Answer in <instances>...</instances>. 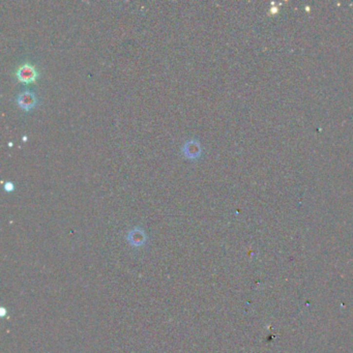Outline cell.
<instances>
[{"label": "cell", "mask_w": 353, "mask_h": 353, "mask_svg": "<svg viewBox=\"0 0 353 353\" xmlns=\"http://www.w3.org/2000/svg\"><path fill=\"white\" fill-rule=\"evenodd\" d=\"M16 76L20 82L24 84H29L37 81V79L39 78V72L33 64L24 63L17 70Z\"/></svg>", "instance_id": "6da1fadb"}, {"label": "cell", "mask_w": 353, "mask_h": 353, "mask_svg": "<svg viewBox=\"0 0 353 353\" xmlns=\"http://www.w3.org/2000/svg\"><path fill=\"white\" fill-rule=\"evenodd\" d=\"M181 153L186 158L191 159V161H196L202 155V147H201L198 140L191 139L183 143Z\"/></svg>", "instance_id": "7a4b0ae2"}, {"label": "cell", "mask_w": 353, "mask_h": 353, "mask_svg": "<svg viewBox=\"0 0 353 353\" xmlns=\"http://www.w3.org/2000/svg\"><path fill=\"white\" fill-rule=\"evenodd\" d=\"M16 102L23 111H30L38 105V98L33 92L25 90L18 95Z\"/></svg>", "instance_id": "3957f363"}, {"label": "cell", "mask_w": 353, "mask_h": 353, "mask_svg": "<svg viewBox=\"0 0 353 353\" xmlns=\"http://www.w3.org/2000/svg\"><path fill=\"white\" fill-rule=\"evenodd\" d=\"M127 239H128V241H129V243L131 246H133V247H141L146 242L147 237H146V234H145L144 230L136 227V228L132 229L128 233Z\"/></svg>", "instance_id": "277c9868"}, {"label": "cell", "mask_w": 353, "mask_h": 353, "mask_svg": "<svg viewBox=\"0 0 353 353\" xmlns=\"http://www.w3.org/2000/svg\"><path fill=\"white\" fill-rule=\"evenodd\" d=\"M4 190H5L6 192H13V191L15 190L14 183H13V182H11V181H7V182H5V184H4Z\"/></svg>", "instance_id": "5b68a950"}, {"label": "cell", "mask_w": 353, "mask_h": 353, "mask_svg": "<svg viewBox=\"0 0 353 353\" xmlns=\"http://www.w3.org/2000/svg\"><path fill=\"white\" fill-rule=\"evenodd\" d=\"M1 311H2V313H1V315H2V316H4V314H5V310H4L3 308H2V309H1Z\"/></svg>", "instance_id": "8992f818"}]
</instances>
